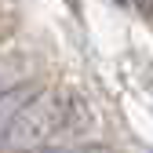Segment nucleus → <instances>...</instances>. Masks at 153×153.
Instances as JSON below:
<instances>
[{
    "mask_svg": "<svg viewBox=\"0 0 153 153\" xmlns=\"http://www.w3.org/2000/svg\"><path fill=\"white\" fill-rule=\"evenodd\" d=\"M36 91H40L36 84H15V88H7V91H0V146H4V135H7L11 120L22 113V106L33 99Z\"/></svg>",
    "mask_w": 153,
    "mask_h": 153,
    "instance_id": "nucleus-2",
    "label": "nucleus"
},
{
    "mask_svg": "<svg viewBox=\"0 0 153 153\" xmlns=\"http://www.w3.org/2000/svg\"><path fill=\"white\" fill-rule=\"evenodd\" d=\"M26 153H109L106 146H36V149H26Z\"/></svg>",
    "mask_w": 153,
    "mask_h": 153,
    "instance_id": "nucleus-3",
    "label": "nucleus"
},
{
    "mask_svg": "<svg viewBox=\"0 0 153 153\" xmlns=\"http://www.w3.org/2000/svg\"><path fill=\"white\" fill-rule=\"evenodd\" d=\"M88 124V109L80 102V95L73 91H59V95H40L36 91L33 99L22 106V113L11 120L7 135H4V146L0 149H36V146H48L59 131H76Z\"/></svg>",
    "mask_w": 153,
    "mask_h": 153,
    "instance_id": "nucleus-1",
    "label": "nucleus"
}]
</instances>
